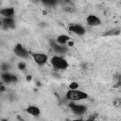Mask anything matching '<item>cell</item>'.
<instances>
[{
	"instance_id": "cell-1",
	"label": "cell",
	"mask_w": 121,
	"mask_h": 121,
	"mask_svg": "<svg viewBox=\"0 0 121 121\" xmlns=\"http://www.w3.org/2000/svg\"><path fill=\"white\" fill-rule=\"evenodd\" d=\"M66 98L68 100L73 101V102H78V101H81V100H84V99L88 98V95L85 92L80 91L78 89L69 90L66 93Z\"/></svg>"
},
{
	"instance_id": "cell-2",
	"label": "cell",
	"mask_w": 121,
	"mask_h": 121,
	"mask_svg": "<svg viewBox=\"0 0 121 121\" xmlns=\"http://www.w3.org/2000/svg\"><path fill=\"white\" fill-rule=\"evenodd\" d=\"M50 63L56 69L65 70V69L68 68V62H67V60L64 58H62L61 56H59V55L52 56L50 58Z\"/></svg>"
},
{
	"instance_id": "cell-3",
	"label": "cell",
	"mask_w": 121,
	"mask_h": 121,
	"mask_svg": "<svg viewBox=\"0 0 121 121\" xmlns=\"http://www.w3.org/2000/svg\"><path fill=\"white\" fill-rule=\"evenodd\" d=\"M32 59L33 60L38 64V65H43L47 62L48 60V57L46 54L44 53H41V52H36L32 54Z\"/></svg>"
},
{
	"instance_id": "cell-4",
	"label": "cell",
	"mask_w": 121,
	"mask_h": 121,
	"mask_svg": "<svg viewBox=\"0 0 121 121\" xmlns=\"http://www.w3.org/2000/svg\"><path fill=\"white\" fill-rule=\"evenodd\" d=\"M68 30L76 35H78V36H82L85 34L86 32V29L83 26L81 25H78V24H72L68 26Z\"/></svg>"
},
{
	"instance_id": "cell-5",
	"label": "cell",
	"mask_w": 121,
	"mask_h": 121,
	"mask_svg": "<svg viewBox=\"0 0 121 121\" xmlns=\"http://www.w3.org/2000/svg\"><path fill=\"white\" fill-rule=\"evenodd\" d=\"M70 109L73 112V113H75L76 115H82L86 112L87 108L85 105L82 104H75V103H71L70 105Z\"/></svg>"
},
{
	"instance_id": "cell-6",
	"label": "cell",
	"mask_w": 121,
	"mask_h": 121,
	"mask_svg": "<svg viewBox=\"0 0 121 121\" xmlns=\"http://www.w3.org/2000/svg\"><path fill=\"white\" fill-rule=\"evenodd\" d=\"M13 51H14V53H15V55H16L17 57L23 58V59L27 58V57H28V54H29V53L27 52V50H26L22 44H20V43H18V44L15 45Z\"/></svg>"
},
{
	"instance_id": "cell-7",
	"label": "cell",
	"mask_w": 121,
	"mask_h": 121,
	"mask_svg": "<svg viewBox=\"0 0 121 121\" xmlns=\"http://www.w3.org/2000/svg\"><path fill=\"white\" fill-rule=\"evenodd\" d=\"M1 79L5 82V83H11V82H16L17 81V77L8 71L3 72L1 74Z\"/></svg>"
},
{
	"instance_id": "cell-8",
	"label": "cell",
	"mask_w": 121,
	"mask_h": 121,
	"mask_svg": "<svg viewBox=\"0 0 121 121\" xmlns=\"http://www.w3.org/2000/svg\"><path fill=\"white\" fill-rule=\"evenodd\" d=\"M86 22L91 26H99L101 24L100 18L98 16H96V15H94V14L88 15L87 18H86Z\"/></svg>"
},
{
	"instance_id": "cell-9",
	"label": "cell",
	"mask_w": 121,
	"mask_h": 121,
	"mask_svg": "<svg viewBox=\"0 0 121 121\" xmlns=\"http://www.w3.org/2000/svg\"><path fill=\"white\" fill-rule=\"evenodd\" d=\"M15 9L11 7H6L0 9V15L3 16L4 18H12L14 15Z\"/></svg>"
},
{
	"instance_id": "cell-10",
	"label": "cell",
	"mask_w": 121,
	"mask_h": 121,
	"mask_svg": "<svg viewBox=\"0 0 121 121\" xmlns=\"http://www.w3.org/2000/svg\"><path fill=\"white\" fill-rule=\"evenodd\" d=\"M26 112L30 114L31 116H39L40 113H41V110L37 107V106H34V105H30L28 106L26 109Z\"/></svg>"
},
{
	"instance_id": "cell-11",
	"label": "cell",
	"mask_w": 121,
	"mask_h": 121,
	"mask_svg": "<svg viewBox=\"0 0 121 121\" xmlns=\"http://www.w3.org/2000/svg\"><path fill=\"white\" fill-rule=\"evenodd\" d=\"M70 41V37L65 35V34H60L57 37L56 39V42L58 44H60V45H64V44H67V43Z\"/></svg>"
},
{
	"instance_id": "cell-12",
	"label": "cell",
	"mask_w": 121,
	"mask_h": 121,
	"mask_svg": "<svg viewBox=\"0 0 121 121\" xmlns=\"http://www.w3.org/2000/svg\"><path fill=\"white\" fill-rule=\"evenodd\" d=\"M52 48L56 53H59V54H64L67 51V47L66 46L60 45V44H58V43H53L52 44Z\"/></svg>"
},
{
	"instance_id": "cell-13",
	"label": "cell",
	"mask_w": 121,
	"mask_h": 121,
	"mask_svg": "<svg viewBox=\"0 0 121 121\" xmlns=\"http://www.w3.org/2000/svg\"><path fill=\"white\" fill-rule=\"evenodd\" d=\"M3 24L7 27H13L14 26V20H13V18H4Z\"/></svg>"
},
{
	"instance_id": "cell-14",
	"label": "cell",
	"mask_w": 121,
	"mask_h": 121,
	"mask_svg": "<svg viewBox=\"0 0 121 121\" xmlns=\"http://www.w3.org/2000/svg\"><path fill=\"white\" fill-rule=\"evenodd\" d=\"M69 88H70V90H77V89L78 88V84L77 82L73 81V82H71V83L69 84Z\"/></svg>"
},
{
	"instance_id": "cell-15",
	"label": "cell",
	"mask_w": 121,
	"mask_h": 121,
	"mask_svg": "<svg viewBox=\"0 0 121 121\" xmlns=\"http://www.w3.org/2000/svg\"><path fill=\"white\" fill-rule=\"evenodd\" d=\"M17 67H18L20 70H24V69H26V62H24V61H20V62L18 63Z\"/></svg>"
},
{
	"instance_id": "cell-16",
	"label": "cell",
	"mask_w": 121,
	"mask_h": 121,
	"mask_svg": "<svg viewBox=\"0 0 121 121\" xmlns=\"http://www.w3.org/2000/svg\"><path fill=\"white\" fill-rule=\"evenodd\" d=\"M55 3H56L55 1H44V2H43L44 5H48V6H53Z\"/></svg>"
},
{
	"instance_id": "cell-17",
	"label": "cell",
	"mask_w": 121,
	"mask_h": 121,
	"mask_svg": "<svg viewBox=\"0 0 121 121\" xmlns=\"http://www.w3.org/2000/svg\"><path fill=\"white\" fill-rule=\"evenodd\" d=\"M71 121H84V120L83 119H80V118H78V119H73Z\"/></svg>"
},
{
	"instance_id": "cell-18",
	"label": "cell",
	"mask_w": 121,
	"mask_h": 121,
	"mask_svg": "<svg viewBox=\"0 0 121 121\" xmlns=\"http://www.w3.org/2000/svg\"><path fill=\"white\" fill-rule=\"evenodd\" d=\"M84 121H95L94 119H87V120H84Z\"/></svg>"
},
{
	"instance_id": "cell-19",
	"label": "cell",
	"mask_w": 121,
	"mask_h": 121,
	"mask_svg": "<svg viewBox=\"0 0 121 121\" xmlns=\"http://www.w3.org/2000/svg\"><path fill=\"white\" fill-rule=\"evenodd\" d=\"M0 88H1V83H0Z\"/></svg>"
},
{
	"instance_id": "cell-20",
	"label": "cell",
	"mask_w": 121,
	"mask_h": 121,
	"mask_svg": "<svg viewBox=\"0 0 121 121\" xmlns=\"http://www.w3.org/2000/svg\"><path fill=\"white\" fill-rule=\"evenodd\" d=\"M3 121H6V120H3Z\"/></svg>"
}]
</instances>
